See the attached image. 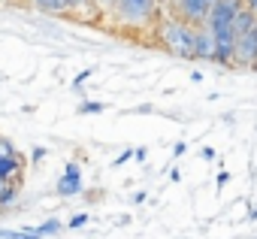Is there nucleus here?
<instances>
[{"label": "nucleus", "mask_w": 257, "mask_h": 239, "mask_svg": "<svg viewBox=\"0 0 257 239\" xmlns=\"http://www.w3.org/2000/svg\"><path fill=\"white\" fill-rule=\"evenodd\" d=\"M155 34H158V43L164 52H170L173 58L179 61H194V37H197V25L167 13L158 19L155 25Z\"/></svg>", "instance_id": "nucleus-1"}, {"label": "nucleus", "mask_w": 257, "mask_h": 239, "mask_svg": "<svg viewBox=\"0 0 257 239\" xmlns=\"http://www.w3.org/2000/svg\"><path fill=\"white\" fill-rule=\"evenodd\" d=\"M112 16L121 28L143 31L149 25H158L161 19V0H115Z\"/></svg>", "instance_id": "nucleus-2"}, {"label": "nucleus", "mask_w": 257, "mask_h": 239, "mask_svg": "<svg viewBox=\"0 0 257 239\" xmlns=\"http://www.w3.org/2000/svg\"><path fill=\"white\" fill-rule=\"evenodd\" d=\"M245 4H248V0H218V4L212 7V13H209V19H206V25L215 34L218 31H233V19H236V13Z\"/></svg>", "instance_id": "nucleus-3"}, {"label": "nucleus", "mask_w": 257, "mask_h": 239, "mask_svg": "<svg viewBox=\"0 0 257 239\" xmlns=\"http://www.w3.org/2000/svg\"><path fill=\"white\" fill-rule=\"evenodd\" d=\"M173 4V16H179V19H185V22H191V25H206V19H209V13H212V0H170Z\"/></svg>", "instance_id": "nucleus-4"}, {"label": "nucleus", "mask_w": 257, "mask_h": 239, "mask_svg": "<svg viewBox=\"0 0 257 239\" xmlns=\"http://www.w3.org/2000/svg\"><path fill=\"white\" fill-rule=\"evenodd\" d=\"M254 61H257V22L245 34L236 37V67H248L251 70Z\"/></svg>", "instance_id": "nucleus-5"}, {"label": "nucleus", "mask_w": 257, "mask_h": 239, "mask_svg": "<svg viewBox=\"0 0 257 239\" xmlns=\"http://www.w3.org/2000/svg\"><path fill=\"white\" fill-rule=\"evenodd\" d=\"M194 61H215V31H212L209 25H197Z\"/></svg>", "instance_id": "nucleus-6"}, {"label": "nucleus", "mask_w": 257, "mask_h": 239, "mask_svg": "<svg viewBox=\"0 0 257 239\" xmlns=\"http://www.w3.org/2000/svg\"><path fill=\"white\" fill-rule=\"evenodd\" d=\"M58 194H61V197H76V194H82V167H79L76 161H70V164L64 167V176L58 179Z\"/></svg>", "instance_id": "nucleus-7"}, {"label": "nucleus", "mask_w": 257, "mask_h": 239, "mask_svg": "<svg viewBox=\"0 0 257 239\" xmlns=\"http://www.w3.org/2000/svg\"><path fill=\"white\" fill-rule=\"evenodd\" d=\"M22 173H25V161L19 155H0V176L7 182H19Z\"/></svg>", "instance_id": "nucleus-8"}, {"label": "nucleus", "mask_w": 257, "mask_h": 239, "mask_svg": "<svg viewBox=\"0 0 257 239\" xmlns=\"http://www.w3.org/2000/svg\"><path fill=\"white\" fill-rule=\"evenodd\" d=\"M254 22H257V13H254L248 4H245V7L236 13V19H233V34H236V37H239V34H245V31H248Z\"/></svg>", "instance_id": "nucleus-9"}, {"label": "nucleus", "mask_w": 257, "mask_h": 239, "mask_svg": "<svg viewBox=\"0 0 257 239\" xmlns=\"http://www.w3.org/2000/svg\"><path fill=\"white\" fill-rule=\"evenodd\" d=\"M19 200V182H7V188L0 191V209H7Z\"/></svg>", "instance_id": "nucleus-10"}, {"label": "nucleus", "mask_w": 257, "mask_h": 239, "mask_svg": "<svg viewBox=\"0 0 257 239\" xmlns=\"http://www.w3.org/2000/svg\"><path fill=\"white\" fill-rule=\"evenodd\" d=\"M61 227H64V224H61L58 218H49L46 224H40V227H34V230H37V236L43 239V236H58V233H61Z\"/></svg>", "instance_id": "nucleus-11"}, {"label": "nucleus", "mask_w": 257, "mask_h": 239, "mask_svg": "<svg viewBox=\"0 0 257 239\" xmlns=\"http://www.w3.org/2000/svg\"><path fill=\"white\" fill-rule=\"evenodd\" d=\"M0 239H40L37 230H0Z\"/></svg>", "instance_id": "nucleus-12"}, {"label": "nucleus", "mask_w": 257, "mask_h": 239, "mask_svg": "<svg viewBox=\"0 0 257 239\" xmlns=\"http://www.w3.org/2000/svg\"><path fill=\"white\" fill-rule=\"evenodd\" d=\"M88 7H97L94 0H64V13H82Z\"/></svg>", "instance_id": "nucleus-13"}, {"label": "nucleus", "mask_w": 257, "mask_h": 239, "mask_svg": "<svg viewBox=\"0 0 257 239\" xmlns=\"http://www.w3.org/2000/svg\"><path fill=\"white\" fill-rule=\"evenodd\" d=\"M106 109V103H97V100H85V103H79V115H94V112H103Z\"/></svg>", "instance_id": "nucleus-14"}, {"label": "nucleus", "mask_w": 257, "mask_h": 239, "mask_svg": "<svg viewBox=\"0 0 257 239\" xmlns=\"http://www.w3.org/2000/svg\"><path fill=\"white\" fill-rule=\"evenodd\" d=\"M85 224H88V212H79V215H73V218H70V224H67V227H70V230H79V227H85Z\"/></svg>", "instance_id": "nucleus-15"}, {"label": "nucleus", "mask_w": 257, "mask_h": 239, "mask_svg": "<svg viewBox=\"0 0 257 239\" xmlns=\"http://www.w3.org/2000/svg\"><path fill=\"white\" fill-rule=\"evenodd\" d=\"M131 158H137V149H124V152H121V155H118L112 164H115V167H121V164H127Z\"/></svg>", "instance_id": "nucleus-16"}, {"label": "nucleus", "mask_w": 257, "mask_h": 239, "mask_svg": "<svg viewBox=\"0 0 257 239\" xmlns=\"http://www.w3.org/2000/svg\"><path fill=\"white\" fill-rule=\"evenodd\" d=\"M88 79H91V70H82V73L73 79V88H76V91H82V85H85Z\"/></svg>", "instance_id": "nucleus-17"}, {"label": "nucleus", "mask_w": 257, "mask_h": 239, "mask_svg": "<svg viewBox=\"0 0 257 239\" xmlns=\"http://www.w3.org/2000/svg\"><path fill=\"white\" fill-rule=\"evenodd\" d=\"M227 182H230V173H227V170H218V176H215V188L221 191V188H224Z\"/></svg>", "instance_id": "nucleus-18"}, {"label": "nucleus", "mask_w": 257, "mask_h": 239, "mask_svg": "<svg viewBox=\"0 0 257 239\" xmlns=\"http://www.w3.org/2000/svg\"><path fill=\"white\" fill-rule=\"evenodd\" d=\"M0 155H19V152H16V146H13L10 140H4V137H0Z\"/></svg>", "instance_id": "nucleus-19"}, {"label": "nucleus", "mask_w": 257, "mask_h": 239, "mask_svg": "<svg viewBox=\"0 0 257 239\" xmlns=\"http://www.w3.org/2000/svg\"><path fill=\"white\" fill-rule=\"evenodd\" d=\"M46 155H49V149H43V146H37V149L31 152V161H37V164H40V161H43Z\"/></svg>", "instance_id": "nucleus-20"}, {"label": "nucleus", "mask_w": 257, "mask_h": 239, "mask_svg": "<svg viewBox=\"0 0 257 239\" xmlns=\"http://www.w3.org/2000/svg\"><path fill=\"white\" fill-rule=\"evenodd\" d=\"M185 152H188V143H176L173 146V158H182Z\"/></svg>", "instance_id": "nucleus-21"}, {"label": "nucleus", "mask_w": 257, "mask_h": 239, "mask_svg": "<svg viewBox=\"0 0 257 239\" xmlns=\"http://www.w3.org/2000/svg\"><path fill=\"white\" fill-rule=\"evenodd\" d=\"M200 155H203V161H215V149H212V146H206Z\"/></svg>", "instance_id": "nucleus-22"}, {"label": "nucleus", "mask_w": 257, "mask_h": 239, "mask_svg": "<svg viewBox=\"0 0 257 239\" xmlns=\"http://www.w3.org/2000/svg\"><path fill=\"white\" fill-rule=\"evenodd\" d=\"M94 4H97L100 10H112V7H115V0H94Z\"/></svg>", "instance_id": "nucleus-23"}, {"label": "nucleus", "mask_w": 257, "mask_h": 239, "mask_svg": "<svg viewBox=\"0 0 257 239\" xmlns=\"http://www.w3.org/2000/svg\"><path fill=\"white\" fill-rule=\"evenodd\" d=\"M146 158H149V149H143V146H140V149H137V161H140V164H143V161H146Z\"/></svg>", "instance_id": "nucleus-24"}, {"label": "nucleus", "mask_w": 257, "mask_h": 239, "mask_svg": "<svg viewBox=\"0 0 257 239\" xmlns=\"http://www.w3.org/2000/svg\"><path fill=\"white\" fill-rule=\"evenodd\" d=\"M146 200H149V194H146V191H137V194H134V203H146Z\"/></svg>", "instance_id": "nucleus-25"}, {"label": "nucleus", "mask_w": 257, "mask_h": 239, "mask_svg": "<svg viewBox=\"0 0 257 239\" xmlns=\"http://www.w3.org/2000/svg\"><path fill=\"white\" fill-rule=\"evenodd\" d=\"M248 7H251V10H254V13H257V0H248Z\"/></svg>", "instance_id": "nucleus-26"}, {"label": "nucleus", "mask_w": 257, "mask_h": 239, "mask_svg": "<svg viewBox=\"0 0 257 239\" xmlns=\"http://www.w3.org/2000/svg\"><path fill=\"white\" fill-rule=\"evenodd\" d=\"M248 218H251V221H257V209H251V215H248Z\"/></svg>", "instance_id": "nucleus-27"}, {"label": "nucleus", "mask_w": 257, "mask_h": 239, "mask_svg": "<svg viewBox=\"0 0 257 239\" xmlns=\"http://www.w3.org/2000/svg\"><path fill=\"white\" fill-rule=\"evenodd\" d=\"M4 188H7V179H4V176H0V191H4Z\"/></svg>", "instance_id": "nucleus-28"}, {"label": "nucleus", "mask_w": 257, "mask_h": 239, "mask_svg": "<svg viewBox=\"0 0 257 239\" xmlns=\"http://www.w3.org/2000/svg\"><path fill=\"white\" fill-rule=\"evenodd\" d=\"M251 70H254V73H257V61H254V64H251Z\"/></svg>", "instance_id": "nucleus-29"}, {"label": "nucleus", "mask_w": 257, "mask_h": 239, "mask_svg": "<svg viewBox=\"0 0 257 239\" xmlns=\"http://www.w3.org/2000/svg\"><path fill=\"white\" fill-rule=\"evenodd\" d=\"M161 4H170V0H161Z\"/></svg>", "instance_id": "nucleus-30"}]
</instances>
